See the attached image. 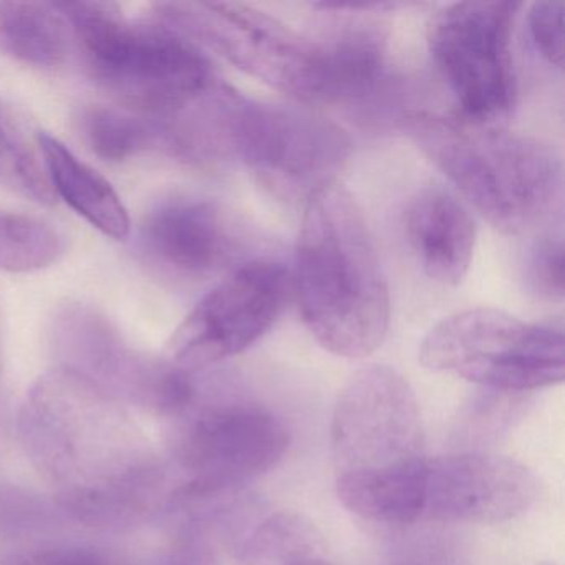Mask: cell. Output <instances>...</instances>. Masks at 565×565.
Wrapping results in <instances>:
<instances>
[{"label": "cell", "instance_id": "6da1fadb", "mask_svg": "<svg viewBox=\"0 0 565 565\" xmlns=\"http://www.w3.org/2000/svg\"><path fill=\"white\" fill-rule=\"evenodd\" d=\"M21 435L64 508L84 521H130L160 488L157 461L117 398L67 366L35 383Z\"/></svg>", "mask_w": 565, "mask_h": 565}, {"label": "cell", "instance_id": "7a4b0ae2", "mask_svg": "<svg viewBox=\"0 0 565 565\" xmlns=\"http://www.w3.org/2000/svg\"><path fill=\"white\" fill-rule=\"evenodd\" d=\"M292 289L313 339L337 356L365 359L390 326V290L362 207L339 181L306 201Z\"/></svg>", "mask_w": 565, "mask_h": 565}, {"label": "cell", "instance_id": "3957f363", "mask_svg": "<svg viewBox=\"0 0 565 565\" xmlns=\"http://www.w3.org/2000/svg\"><path fill=\"white\" fill-rule=\"evenodd\" d=\"M337 494L353 514L376 524L422 519L425 431L405 376L369 365L350 376L330 425Z\"/></svg>", "mask_w": 565, "mask_h": 565}, {"label": "cell", "instance_id": "277c9868", "mask_svg": "<svg viewBox=\"0 0 565 565\" xmlns=\"http://www.w3.org/2000/svg\"><path fill=\"white\" fill-rule=\"evenodd\" d=\"M402 121L416 147L495 230L531 233L561 211L564 164L544 140L429 111H408Z\"/></svg>", "mask_w": 565, "mask_h": 565}, {"label": "cell", "instance_id": "5b68a950", "mask_svg": "<svg viewBox=\"0 0 565 565\" xmlns=\"http://www.w3.org/2000/svg\"><path fill=\"white\" fill-rule=\"evenodd\" d=\"M95 84L118 107L168 120L211 94L220 78L190 39L153 18L134 21L111 2L57 4Z\"/></svg>", "mask_w": 565, "mask_h": 565}, {"label": "cell", "instance_id": "8992f818", "mask_svg": "<svg viewBox=\"0 0 565 565\" xmlns=\"http://www.w3.org/2000/svg\"><path fill=\"white\" fill-rule=\"evenodd\" d=\"M174 419V458L188 478L178 491L181 502L237 494L289 449V431L269 409L239 396L207 395L200 385Z\"/></svg>", "mask_w": 565, "mask_h": 565}, {"label": "cell", "instance_id": "52a82bcc", "mask_svg": "<svg viewBox=\"0 0 565 565\" xmlns=\"http://www.w3.org/2000/svg\"><path fill=\"white\" fill-rule=\"evenodd\" d=\"M419 362L498 392L545 388L565 376L564 329L488 307L462 310L426 333Z\"/></svg>", "mask_w": 565, "mask_h": 565}, {"label": "cell", "instance_id": "ba28073f", "mask_svg": "<svg viewBox=\"0 0 565 565\" xmlns=\"http://www.w3.org/2000/svg\"><path fill=\"white\" fill-rule=\"evenodd\" d=\"M153 14L244 74L296 100L322 104L320 39L300 34L279 19L243 4L163 2L153 6Z\"/></svg>", "mask_w": 565, "mask_h": 565}, {"label": "cell", "instance_id": "9c48e42d", "mask_svg": "<svg viewBox=\"0 0 565 565\" xmlns=\"http://www.w3.org/2000/svg\"><path fill=\"white\" fill-rule=\"evenodd\" d=\"M231 161L243 163L280 200H309L333 183L350 153L349 135L312 111L237 94L227 127Z\"/></svg>", "mask_w": 565, "mask_h": 565}, {"label": "cell", "instance_id": "30bf717a", "mask_svg": "<svg viewBox=\"0 0 565 565\" xmlns=\"http://www.w3.org/2000/svg\"><path fill=\"white\" fill-rule=\"evenodd\" d=\"M519 8L515 2H458L431 19L429 55L466 124L498 127L512 114Z\"/></svg>", "mask_w": 565, "mask_h": 565}, {"label": "cell", "instance_id": "8fae6325", "mask_svg": "<svg viewBox=\"0 0 565 565\" xmlns=\"http://www.w3.org/2000/svg\"><path fill=\"white\" fill-rule=\"evenodd\" d=\"M289 276L273 260L250 259L226 274L180 323L170 342V362L200 372L246 352L282 313Z\"/></svg>", "mask_w": 565, "mask_h": 565}, {"label": "cell", "instance_id": "7c38bea8", "mask_svg": "<svg viewBox=\"0 0 565 565\" xmlns=\"http://www.w3.org/2000/svg\"><path fill=\"white\" fill-rule=\"evenodd\" d=\"M52 335L62 366L87 376L115 398L125 396L174 418L196 395L194 372L131 349L110 320L92 307H62Z\"/></svg>", "mask_w": 565, "mask_h": 565}, {"label": "cell", "instance_id": "4fadbf2b", "mask_svg": "<svg viewBox=\"0 0 565 565\" xmlns=\"http://www.w3.org/2000/svg\"><path fill=\"white\" fill-rule=\"evenodd\" d=\"M249 233L224 204L207 198L171 196L141 217L138 257L161 279L200 284L247 263Z\"/></svg>", "mask_w": 565, "mask_h": 565}, {"label": "cell", "instance_id": "5bb4252c", "mask_svg": "<svg viewBox=\"0 0 565 565\" xmlns=\"http://www.w3.org/2000/svg\"><path fill=\"white\" fill-rule=\"evenodd\" d=\"M537 498L534 472L508 456H438L426 461L422 518L455 524H499L524 515Z\"/></svg>", "mask_w": 565, "mask_h": 565}, {"label": "cell", "instance_id": "9a60e30c", "mask_svg": "<svg viewBox=\"0 0 565 565\" xmlns=\"http://www.w3.org/2000/svg\"><path fill=\"white\" fill-rule=\"evenodd\" d=\"M403 231L423 273L446 287L461 284L471 266L476 226L468 207L441 186H425L406 201Z\"/></svg>", "mask_w": 565, "mask_h": 565}, {"label": "cell", "instance_id": "2e32d148", "mask_svg": "<svg viewBox=\"0 0 565 565\" xmlns=\"http://www.w3.org/2000/svg\"><path fill=\"white\" fill-rule=\"evenodd\" d=\"M323 47L322 104L362 105L385 90L386 41L369 22L347 21L320 39Z\"/></svg>", "mask_w": 565, "mask_h": 565}, {"label": "cell", "instance_id": "e0dca14e", "mask_svg": "<svg viewBox=\"0 0 565 565\" xmlns=\"http://www.w3.org/2000/svg\"><path fill=\"white\" fill-rule=\"evenodd\" d=\"M38 143L55 196L62 198L104 236L127 239L131 233L130 214L110 181L88 167L58 138L39 134Z\"/></svg>", "mask_w": 565, "mask_h": 565}, {"label": "cell", "instance_id": "ac0fdd59", "mask_svg": "<svg viewBox=\"0 0 565 565\" xmlns=\"http://www.w3.org/2000/svg\"><path fill=\"white\" fill-rule=\"evenodd\" d=\"M71 25L57 4L0 2V55L38 68H55L71 55Z\"/></svg>", "mask_w": 565, "mask_h": 565}, {"label": "cell", "instance_id": "d6986e66", "mask_svg": "<svg viewBox=\"0 0 565 565\" xmlns=\"http://www.w3.org/2000/svg\"><path fill=\"white\" fill-rule=\"evenodd\" d=\"M239 565H332L312 522L277 512L254 525L241 542Z\"/></svg>", "mask_w": 565, "mask_h": 565}, {"label": "cell", "instance_id": "ffe728a7", "mask_svg": "<svg viewBox=\"0 0 565 565\" xmlns=\"http://www.w3.org/2000/svg\"><path fill=\"white\" fill-rule=\"evenodd\" d=\"M77 128L88 150L110 163L158 150L157 121L127 108L88 105L78 114Z\"/></svg>", "mask_w": 565, "mask_h": 565}, {"label": "cell", "instance_id": "44dd1931", "mask_svg": "<svg viewBox=\"0 0 565 565\" xmlns=\"http://www.w3.org/2000/svg\"><path fill=\"white\" fill-rule=\"evenodd\" d=\"M0 183L44 206L55 203L38 137L4 100H0Z\"/></svg>", "mask_w": 565, "mask_h": 565}, {"label": "cell", "instance_id": "7402d4cb", "mask_svg": "<svg viewBox=\"0 0 565 565\" xmlns=\"http://www.w3.org/2000/svg\"><path fill=\"white\" fill-rule=\"evenodd\" d=\"M65 254V237L54 224L29 214L0 211V270L24 274L45 269Z\"/></svg>", "mask_w": 565, "mask_h": 565}, {"label": "cell", "instance_id": "603a6c76", "mask_svg": "<svg viewBox=\"0 0 565 565\" xmlns=\"http://www.w3.org/2000/svg\"><path fill=\"white\" fill-rule=\"evenodd\" d=\"M564 2H535L527 19L535 51L557 68L564 65Z\"/></svg>", "mask_w": 565, "mask_h": 565}, {"label": "cell", "instance_id": "cb8c5ba5", "mask_svg": "<svg viewBox=\"0 0 565 565\" xmlns=\"http://www.w3.org/2000/svg\"><path fill=\"white\" fill-rule=\"evenodd\" d=\"M529 279L545 299H564V244L561 237H542L529 260Z\"/></svg>", "mask_w": 565, "mask_h": 565}, {"label": "cell", "instance_id": "d4e9b609", "mask_svg": "<svg viewBox=\"0 0 565 565\" xmlns=\"http://www.w3.org/2000/svg\"><path fill=\"white\" fill-rule=\"evenodd\" d=\"M35 565H121L110 555L95 548L67 547L44 552L35 558Z\"/></svg>", "mask_w": 565, "mask_h": 565}, {"label": "cell", "instance_id": "484cf974", "mask_svg": "<svg viewBox=\"0 0 565 565\" xmlns=\"http://www.w3.org/2000/svg\"><path fill=\"white\" fill-rule=\"evenodd\" d=\"M178 565H200V564H178Z\"/></svg>", "mask_w": 565, "mask_h": 565}]
</instances>
